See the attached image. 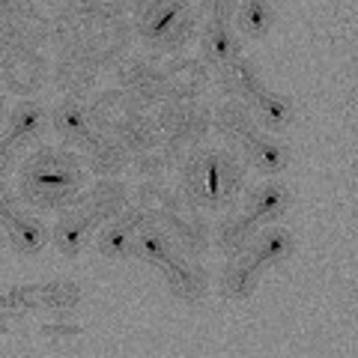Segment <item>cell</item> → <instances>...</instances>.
Here are the masks:
<instances>
[{
	"label": "cell",
	"instance_id": "1",
	"mask_svg": "<svg viewBox=\"0 0 358 358\" xmlns=\"http://www.w3.org/2000/svg\"><path fill=\"white\" fill-rule=\"evenodd\" d=\"M179 171H182L179 194L192 200L197 209L224 212L236 203L245 188V167L230 150L197 147L185 155Z\"/></svg>",
	"mask_w": 358,
	"mask_h": 358
},
{
	"label": "cell",
	"instance_id": "2",
	"mask_svg": "<svg viewBox=\"0 0 358 358\" xmlns=\"http://www.w3.org/2000/svg\"><path fill=\"white\" fill-rule=\"evenodd\" d=\"M84 192V162L72 150L42 147L18 167V197L36 209H66Z\"/></svg>",
	"mask_w": 358,
	"mask_h": 358
},
{
	"label": "cell",
	"instance_id": "3",
	"mask_svg": "<svg viewBox=\"0 0 358 358\" xmlns=\"http://www.w3.org/2000/svg\"><path fill=\"white\" fill-rule=\"evenodd\" d=\"M131 27L152 54L171 57L197 33V9L192 0H131Z\"/></svg>",
	"mask_w": 358,
	"mask_h": 358
},
{
	"label": "cell",
	"instance_id": "4",
	"mask_svg": "<svg viewBox=\"0 0 358 358\" xmlns=\"http://www.w3.org/2000/svg\"><path fill=\"white\" fill-rule=\"evenodd\" d=\"M155 108H159L155 110V122H159L162 134L179 143L185 152L197 150L212 131V110L203 102H197V99L164 96Z\"/></svg>",
	"mask_w": 358,
	"mask_h": 358
},
{
	"label": "cell",
	"instance_id": "5",
	"mask_svg": "<svg viewBox=\"0 0 358 358\" xmlns=\"http://www.w3.org/2000/svg\"><path fill=\"white\" fill-rule=\"evenodd\" d=\"M159 224L167 230L173 248L182 257H188V260H200V257L209 251V245H212L209 221L200 215V209L192 203V200H185L179 192L171 200V206L164 209V215L159 218Z\"/></svg>",
	"mask_w": 358,
	"mask_h": 358
},
{
	"label": "cell",
	"instance_id": "6",
	"mask_svg": "<svg viewBox=\"0 0 358 358\" xmlns=\"http://www.w3.org/2000/svg\"><path fill=\"white\" fill-rule=\"evenodd\" d=\"M114 75H117V87L126 90V96L141 110L155 108L167 96L164 69H159L155 63L143 57H120L114 63Z\"/></svg>",
	"mask_w": 358,
	"mask_h": 358
},
{
	"label": "cell",
	"instance_id": "7",
	"mask_svg": "<svg viewBox=\"0 0 358 358\" xmlns=\"http://www.w3.org/2000/svg\"><path fill=\"white\" fill-rule=\"evenodd\" d=\"M129 200H131L129 185L122 182L120 176H110V179H99L93 188L81 192L69 206H75L78 212H84L96 227H102V224L120 218V212L129 206Z\"/></svg>",
	"mask_w": 358,
	"mask_h": 358
},
{
	"label": "cell",
	"instance_id": "8",
	"mask_svg": "<svg viewBox=\"0 0 358 358\" xmlns=\"http://www.w3.org/2000/svg\"><path fill=\"white\" fill-rule=\"evenodd\" d=\"M99 69H102V66H99L93 54L87 51V45L63 48L57 66H54V84H57L63 93H69L75 99H84L96 90Z\"/></svg>",
	"mask_w": 358,
	"mask_h": 358
},
{
	"label": "cell",
	"instance_id": "9",
	"mask_svg": "<svg viewBox=\"0 0 358 358\" xmlns=\"http://www.w3.org/2000/svg\"><path fill=\"white\" fill-rule=\"evenodd\" d=\"M0 78L6 90L30 96L48 81V60L39 54V48H15L0 66Z\"/></svg>",
	"mask_w": 358,
	"mask_h": 358
},
{
	"label": "cell",
	"instance_id": "10",
	"mask_svg": "<svg viewBox=\"0 0 358 358\" xmlns=\"http://www.w3.org/2000/svg\"><path fill=\"white\" fill-rule=\"evenodd\" d=\"M212 129L233 150H245L260 134V126H257V120L251 114V105L239 102V99H227V102H221L212 110Z\"/></svg>",
	"mask_w": 358,
	"mask_h": 358
},
{
	"label": "cell",
	"instance_id": "11",
	"mask_svg": "<svg viewBox=\"0 0 358 358\" xmlns=\"http://www.w3.org/2000/svg\"><path fill=\"white\" fill-rule=\"evenodd\" d=\"M162 275H164L167 293H171L173 299H179V301H185V305H197V301H203L206 293H209L206 268L200 263H194V260H188V257H182V254H176L173 260L162 268Z\"/></svg>",
	"mask_w": 358,
	"mask_h": 358
},
{
	"label": "cell",
	"instance_id": "12",
	"mask_svg": "<svg viewBox=\"0 0 358 358\" xmlns=\"http://www.w3.org/2000/svg\"><path fill=\"white\" fill-rule=\"evenodd\" d=\"M84 167L99 179H110L120 176L122 171H129L131 152L122 147V143L114 138V134H102L96 131L93 138L84 143Z\"/></svg>",
	"mask_w": 358,
	"mask_h": 358
},
{
	"label": "cell",
	"instance_id": "13",
	"mask_svg": "<svg viewBox=\"0 0 358 358\" xmlns=\"http://www.w3.org/2000/svg\"><path fill=\"white\" fill-rule=\"evenodd\" d=\"M185 155L188 152L179 147V143H173L171 138H164V134H162V138L155 141V143H150V147L131 152L129 167L141 179H162L167 171H173V167L182 164Z\"/></svg>",
	"mask_w": 358,
	"mask_h": 358
},
{
	"label": "cell",
	"instance_id": "14",
	"mask_svg": "<svg viewBox=\"0 0 358 358\" xmlns=\"http://www.w3.org/2000/svg\"><path fill=\"white\" fill-rule=\"evenodd\" d=\"M257 230H260V224H257L248 212L230 209L227 215L218 218L215 233H212V242H215V248L224 257H239V254H248Z\"/></svg>",
	"mask_w": 358,
	"mask_h": 358
},
{
	"label": "cell",
	"instance_id": "15",
	"mask_svg": "<svg viewBox=\"0 0 358 358\" xmlns=\"http://www.w3.org/2000/svg\"><path fill=\"white\" fill-rule=\"evenodd\" d=\"M45 122H48V114H45V108L39 102H33V99H21V102L6 114V131L3 138L13 143V147L21 152L24 147L39 141V134L45 131Z\"/></svg>",
	"mask_w": 358,
	"mask_h": 358
},
{
	"label": "cell",
	"instance_id": "16",
	"mask_svg": "<svg viewBox=\"0 0 358 358\" xmlns=\"http://www.w3.org/2000/svg\"><path fill=\"white\" fill-rule=\"evenodd\" d=\"M51 122H54V131H57L66 143H78V147H84V143L96 134L90 108L75 96H66L63 102L54 105Z\"/></svg>",
	"mask_w": 358,
	"mask_h": 358
},
{
	"label": "cell",
	"instance_id": "17",
	"mask_svg": "<svg viewBox=\"0 0 358 358\" xmlns=\"http://www.w3.org/2000/svg\"><path fill=\"white\" fill-rule=\"evenodd\" d=\"M260 278H263V268L248 254L227 257V266L221 268V278H218V289L227 301H245L248 296L257 293Z\"/></svg>",
	"mask_w": 358,
	"mask_h": 358
},
{
	"label": "cell",
	"instance_id": "18",
	"mask_svg": "<svg viewBox=\"0 0 358 358\" xmlns=\"http://www.w3.org/2000/svg\"><path fill=\"white\" fill-rule=\"evenodd\" d=\"M218 90L227 99H239V102H251V99L263 90L257 63L248 57H233L224 66H218Z\"/></svg>",
	"mask_w": 358,
	"mask_h": 358
},
{
	"label": "cell",
	"instance_id": "19",
	"mask_svg": "<svg viewBox=\"0 0 358 358\" xmlns=\"http://www.w3.org/2000/svg\"><path fill=\"white\" fill-rule=\"evenodd\" d=\"M93 233H96V224L90 221L84 212H78L75 206H66L51 230V242L63 257H78L90 245Z\"/></svg>",
	"mask_w": 358,
	"mask_h": 358
},
{
	"label": "cell",
	"instance_id": "20",
	"mask_svg": "<svg viewBox=\"0 0 358 358\" xmlns=\"http://www.w3.org/2000/svg\"><path fill=\"white\" fill-rule=\"evenodd\" d=\"M167 96L173 99H197L209 87V66L197 57H179L164 69Z\"/></svg>",
	"mask_w": 358,
	"mask_h": 358
},
{
	"label": "cell",
	"instance_id": "21",
	"mask_svg": "<svg viewBox=\"0 0 358 358\" xmlns=\"http://www.w3.org/2000/svg\"><path fill=\"white\" fill-rule=\"evenodd\" d=\"M239 57V36L230 27V21H215L209 18L203 33H200V60L209 69H218L227 60Z\"/></svg>",
	"mask_w": 358,
	"mask_h": 358
},
{
	"label": "cell",
	"instance_id": "22",
	"mask_svg": "<svg viewBox=\"0 0 358 358\" xmlns=\"http://www.w3.org/2000/svg\"><path fill=\"white\" fill-rule=\"evenodd\" d=\"M13 24L24 48H39V45L51 42L54 36V15L39 0H24V6L13 15Z\"/></svg>",
	"mask_w": 358,
	"mask_h": 358
},
{
	"label": "cell",
	"instance_id": "23",
	"mask_svg": "<svg viewBox=\"0 0 358 358\" xmlns=\"http://www.w3.org/2000/svg\"><path fill=\"white\" fill-rule=\"evenodd\" d=\"M87 108H90V117H93V129L102 134H110L126 117H131L134 110H141V108H134V102L126 96V90H120V87L93 96V102Z\"/></svg>",
	"mask_w": 358,
	"mask_h": 358
},
{
	"label": "cell",
	"instance_id": "24",
	"mask_svg": "<svg viewBox=\"0 0 358 358\" xmlns=\"http://www.w3.org/2000/svg\"><path fill=\"white\" fill-rule=\"evenodd\" d=\"M296 251V236L284 227H268V230H257V236L248 248V257L260 266V268H268V266H281L284 260H289Z\"/></svg>",
	"mask_w": 358,
	"mask_h": 358
},
{
	"label": "cell",
	"instance_id": "25",
	"mask_svg": "<svg viewBox=\"0 0 358 358\" xmlns=\"http://www.w3.org/2000/svg\"><path fill=\"white\" fill-rule=\"evenodd\" d=\"M3 239L13 245V251L24 254V257H33V254H39L45 245H48L51 233L39 218L24 215V212H15V215L3 224Z\"/></svg>",
	"mask_w": 358,
	"mask_h": 358
},
{
	"label": "cell",
	"instance_id": "26",
	"mask_svg": "<svg viewBox=\"0 0 358 358\" xmlns=\"http://www.w3.org/2000/svg\"><path fill=\"white\" fill-rule=\"evenodd\" d=\"M287 209H289V188L281 182H263L251 188L248 203H245V212L257 224H272L278 218H284Z\"/></svg>",
	"mask_w": 358,
	"mask_h": 358
},
{
	"label": "cell",
	"instance_id": "27",
	"mask_svg": "<svg viewBox=\"0 0 358 358\" xmlns=\"http://www.w3.org/2000/svg\"><path fill=\"white\" fill-rule=\"evenodd\" d=\"M131 254L138 257V260L155 266V268H164L179 251L173 248V242H171V236H167V230L162 227L159 221H155V224H147L143 230L134 233V251Z\"/></svg>",
	"mask_w": 358,
	"mask_h": 358
},
{
	"label": "cell",
	"instance_id": "28",
	"mask_svg": "<svg viewBox=\"0 0 358 358\" xmlns=\"http://www.w3.org/2000/svg\"><path fill=\"white\" fill-rule=\"evenodd\" d=\"M251 114L257 120V126H263L268 131H287L296 120L293 105H289L284 96L268 93V90H260V93L251 99Z\"/></svg>",
	"mask_w": 358,
	"mask_h": 358
},
{
	"label": "cell",
	"instance_id": "29",
	"mask_svg": "<svg viewBox=\"0 0 358 358\" xmlns=\"http://www.w3.org/2000/svg\"><path fill=\"white\" fill-rule=\"evenodd\" d=\"M245 155H248V164L263 176L281 173L289 164V150L278 138H266V134H257L248 147H245Z\"/></svg>",
	"mask_w": 358,
	"mask_h": 358
},
{
	"label": "cell",
	"instance_id": "30",
	"mask_svg": "<svg viewBox=\"0 0 358 358\" xmlns=\"http://www.w3.org/2000/svg\"><path fill=\"white\" fill-rule=\"evenodd\" d=\"M110 134H114V138L129 152H138V150H143V147H150V143L159 141L162 129H159V122H155V117H150L147 110H134V114L122 120Z\"/></svg>",
	"mask_w": 358,
	"mask_h": 358
},
{
	"label": "cell",
	"instance_id": "31",
	"mask_svg": "<svg viewBox=\"0 0 358 358\" xmlns=\"http://www.w3.org/2000/svg\"><path fill=\"white\" fill-rule=\"evenodd\" d=\"M96 251L105 257V260H126L134 251V230L126 227L120 218L102 224L96 236Z\"/></svg>",
	"mask_w": 358,
	"mask_h": 358
},
{
	"label": "cell",
	"instance_id": "32",
	"mask_svg": "<svg viewBox=\"0 0 358 358\" xmlns=\"http://www.w3.org/2000/svg\"><path fill=\"white\" fill-rule=\"evenodd\" d=\"M239 30L248 39H263L275 24V9L268 0H239Z\"/></svg>",
	"mask_w": 358,
	"mask_h": 358
},
{
	"label": "cell",
	"instance_id": "33",
	"mask_svg": "<svg viewBox=\"0 0 358 358\" xmlns=\"http://www.w3.org/2000/svg\"><path fill=\"white\" fill-rule=\"evenodd\" d=\"M81 305V287L75 281H51V284H42L39 287V308L45 310H54V313H69Z\"/></svg>",
	"mask_w": 358,
	"mask_h": 358
},
{
	"label": "cell",
	"instance_id": "34",
	"mask_svg": "<svg viewBox=\"0 0 358 358\" xmlns=\"http://www.w3.org/2000/svg\"><path fill=\"white\" fill-rule=\"evenodd\" d=\"M176 197V192H171L162 179H141V188L134 192V203H138L141 209H147L150 215L159 221L164 215V209L171 206V200Z\"/></svg>",
	"mask_w": 358,
	"mask_h": 358
},
{
	"label": "cell",
	"instance_id": "35",
	"mask_svg": "<svg viewBox=\"0 0 358 358\" xmlns=\"http://www.w3.org/2000/svg\"><path fill=\"white\" fill-rule=\"evenodd\" d=\"M39 308V287H15L6 296V310H36Z\"/></svg>",
	"mask_w": 358,
	"mask_h": 358
},
{
	"label": "cell",
	"instance_id": "36",
	"mask_svg": "<svg viewBox=\"0 0 358 358\" xmlns=\"http://www.w3.org/2000/svg\"><path fill=\"white\" fill-rule=\"evenodd\" d=\"M197 9L206 18L230 21L233 15H236V9H239V0H197Z\"/></svg>",
	"mask_w": 358,
	"mask_h": 358
},
{
	"label": "cell",
	"instance_id": "37",
	"mask_svg": "<svg viewBox=\"0 0 358 358\" xmlns=\"http://www.w3.org/2000/svg\"><path fill=\"white\" fill-rule=\"evenodd\" d=\"M39 331L51 341H69V338H78V334H81V326L72 320H48V322H42Z\"/></svg>",
	"mask_w": 358,
	"mask_h": 358
},
{
	"label": "cell",
	"instance_id": "38",
	"mask_svg": "<svg viewBox=\"0 0 358 358\" xmlns=\"http://www.w3.org/2000/svg\"><path fill=\"white\" fill-rule=\"evenodd\" d=\"M15 48H24V45H21V39H18V30L13 24V18H0V66L6 63V57Z\"/></svg>",
	"mask_w": 358,
	"mask_h": 358
},
{
	"label": "cell",
	"instance_id": "39",
	"mask_svg": "<svg viewBox=\"0 0 358 358\" xmlns=\"http://www.w3.org/2000/svg\"><path fill=\"white\" fill-rule=\"evenodd\" d=\"M120 221L126 224V227H131L134 233H138V230H143V227H147V224H155V218L150 215L147 209H141L138 203H134V200H129V206L120 212Z\"/></svg>",
	"mask_w": 358,
	"mask_h": 358
},
{
	"label": "cell",
	"instance_id": "40",
	"mask_svg": "<svg viewBox=\"0 0 358 358\" xmlns=\"http://www.w3.org/2000/svg\"><path fill=\"white\" fill-rule=\"evenodd\" d=\"M18 200H21V197L3 182V179H0V227H3V224L15 215V212H21V209H18Z\"/></svg>",
	"mask_w": 358,
	"mask_h": 358
},
{
	"label": "cell",
	"instance_id": "41",
	"mask_svg": "<svg viewBox=\"0 0 358 358\" xmlns=\"http://www.w3.org/2000/svg\"><path fill=\"white\" fill-rule=\"evenodd\" d=\"M96 9V15L99 18H120V15H126L129 13V0H90Z\"/></svg>",
	"mask_w": 358,
	"mask_h": 358
},
{
	"label": "cell",
	"instance_id": "42",
	"mask_svg": "<svg viewBox=\"0 0 358 358\" xmlns=\"http://www.w3.org/2000/svg\"><path fill=\"white\" fill-rule=\"evenodd\" d=\"M15 164H18V150L0 134V179H3L6 173H13Z\"/></svg>",
	"mask_w": 358,
	"mask_h": 358
},
{
	"label": "cell",
	"instance_id": "43",
	"mask_svg": "<svg viewBox=\"0 0 358 358\" xmlns=\"http://www.w3.org/2000/svg\"><path fill=\"white\" fill-rule=\"evenodd\" d=\"M6 122V99H0V126Z\"/></svg>",
	"mask_w": 358,
	"mask_h": 358
},
{
	"label": "cell",
	"instance_id": "44",
	"mask_svg": "<svg viewBox=\"0 0 358 358\" xmlns=\"http://www.w3.org/2000/svg\"><path fill=\"white\" fill-rule=\"evenodd\" d=\"M39 3H48V6H57V3H63V0H39Z\"/></svg>",
	"mask_w": 358,
	"mask_h": 358
},
{
	"label": "cell",
	"instance_id": "45",
	"mask_svg": "<svg viewBox=\"0 0 358 358\" xmlns=\"http://www.w3.org/2000/svg\"><path fill=\"white\" fill-rule=\"evenodd\" d=\"M3 90H6V87H3V78H0V99H3Z\"/></svg>",
	"mask_w": 358,
	"mask_h": 358
},
{
	"label": "cell",
	"instance_id": "46",
	"mask_svg": "<svg viewBox=\"0 0 358 358\" xmlns=\"http://www.w3.org/2000/svg\"><path fill=\"white\" fill-rule=\"evenodd\" d=\"M3 329H6V326H3V322H0V331H3Z\"/></svg>",
	"mask_w": 358,
	"mask_h": 358
},
{
	"label": "cell",
	"instance_id": "47",
	"mask_svg": "<svg viewBox=\"0 0 358 358\" xmlns=\"http://www.w3.org/2000/svg\"><path fill=\"white\" fill-rule=\"evenodd\" d=\"M0 248H3V239H0Z\"/></svg>",
	"mask_w": 358,
	"mask_h": 358
}]
</instances>
